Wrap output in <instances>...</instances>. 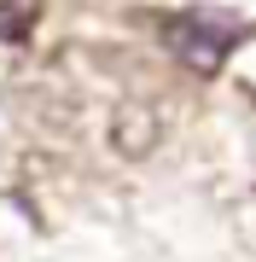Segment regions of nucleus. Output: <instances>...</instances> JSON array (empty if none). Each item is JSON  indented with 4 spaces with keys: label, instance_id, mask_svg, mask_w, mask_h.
Segmentation results:
<instances>
[{
    "label": "nucleus",
    "instance_id": "f257e3e1",
    "mask_svg": "<svg viewBox=\"0 0 256 262\" xmlns=\"http://www.w3.org/2000/svg\"><path fill=\"white\" fill-rule=\"evenodd\" d=\"M250 29L233 18V12L221 6H192V12H175L169 24H163V47H169L180 64H187L192 76H221V64H227V53L245 41Z\"/></svg>",
    "mask_w": 256,
    "mask_h": 262
},
{
    "label": "nucleus",
    "instance_id": "f03ea898",
    "mask_svg": "<svg viewBox=\"0 0 256 262\" xmlns=\"http://www.w3.org/2000/svg\"><path fill=\"white\" fill-rule=\"evenodd\" d=\"M157 140V117L140 111V105H123L117 111V151H128V158H146V146Z\"/></svg>",
    "mask_w": 256,
    "mask_h": 262
},
{
    "label": "nucleus",
    "instance_id": "7ed1b4c3",
    "mask_svg": "<svg viewBox=\"0 0 256 262\" xmlns=\"http://www.w3.org/2000/svg\"><path fill=\"white\" fill-rule=\"evenodd\" d=\"M35 6H24V0H0V41L6 47H24L29 35H35Z\"/></svg>",
    "mask_w": 256,
    "mask_h": 262
}]
</instances>
